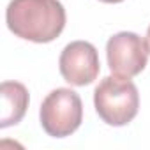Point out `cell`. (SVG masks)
<instances>
[{
  "label": "cell",
  "instance_id": "8",
  "mask_svg": "<svg viewBox=\"0 0 150 150\" xmlns=\"http://www.w3.org/2000/svg\"><path fill=\"white\" fill-rule=\"evenodd\" d=\"M145 41H146V46H148V50H150V27H148V30H146V37H145Z\"/></svg>",
  "mask_w": 150,
  "mask_h": 150
},
{
  "label": "cell",
  "instance_id": "5",
  "mask_svg": "<svg viewBox=\"0 0 150 150\" xmlns=\"http://www.w3.org/2000/svg\"><path fill=\"white\" fill-rule=\"evenodd\" d=\"M58 69L62 78L72 87H85L97 80L101 62L96 46L88 41L69 42L58 58Z\"/></svg>",
  "mask_w": 150,
  "mask_h": 150
},
{
  "label": "cell",
  "instance_id": "4",
  "mask_svg": "<svg viewBox=\"0 0 150 150\" xmlns=\"http://www.w3.org/2000/svg\"><path fill=\"white\" fill-rule=\"evenodd\" d=\"M150 50L146 41L134 32H118L106 42L108 67L115 76L134 78L146 67Z\"/></svg>",
  "mask_w": 150,
  "mask_h": 150
},
{
  "label": "cell",
  "instance_id": "1",
  "mask_svg": "<svg viewBox=\"0 0 150 150\" xmlns=\"http://www.w3.org/2000/svg\"><path fill=\"white\" fill-rule=\"evenodd\" d=\"M67 21L60 0H11L6 9L9 30L25 41L37 44L55 41Z\"/></svg>",
  "mask_w": 150,
  "mask_h": 150
},
{
  "label": "cell",
  "instance_id": "3",
  "mask_svg": "<svg viewBox=\"0 0 150 150\" xmlns=\"http://www.w3.org/2000/svg\"><path fill=\"white\" fill-rule=\"evenodd\" d=\"M39 120L48 136H71L83 122L81 97L71 88L51 90L39 108Z\"/></svg>",
  "mask_w": 150,
  "mask_h": 150
},
{
  "label": "cell",
  "instance_id": "7",
  "mask_svg": "<svg viewBox=\"0 0 150 150\" xmlns=\"http://www.w3.org/2000/svg\"><path fill=\"white\" fill-rule=\"evenodd\" d=\"M99 2H104V4H120L124 0H99Z\"/></svg>",
  "mask_w": 150,
  "mask_h": 150
},
{
  "label": "cell",
  "instance_id": "6",
  "mask_svg": "<svg viewBox=\"0 0 150 150\" xmlns=\"http://www.w3.org/2000/svg\"><path fill=\"white\" fill-rule=\"evenodd\" d=\"M0 99H2L0 127L6 129L20 124L30 103L27 87L20 81H4L0 85Z\"/></svg>",
  "mask_w": 150,
  "mask_h": 150
},
{
  "label": "cell",
  "instance_id": "2",
  "mask_svg": "<svg viewBox=\"0 0 150 150\" xmlns=\"http://www.w3.org/2000/svg\"><path fill=\"white\" fill-rule=\"evenodd\" d=\"M94 106L99 118L113 127H122L132 122L139 110L138 87L131 78L106 76L94 90Z\"/></svg>",
  "mask_w": 150,
  "mask_h": 150
}]
</instances>
